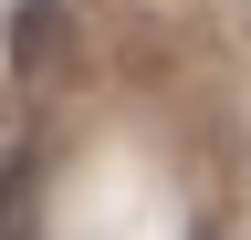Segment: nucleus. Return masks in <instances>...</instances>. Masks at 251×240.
<instances>
[{
    "label": "nucleus",
    "instance_id": "obj_1",
    "mask_svg": "<svg viewBox=\"0 0 251 240\" xmlns=\"http://www.w3.org/2000/svg\"><path fill=\"white\" fill-rule=\"evenodd\" d=\"M63 42V11H52V0H21V32H11V63L31 73V63H42V52Z\"/></svg>",
    "mask_w": 251,
    "mask_h": 240
}]
</instances>
